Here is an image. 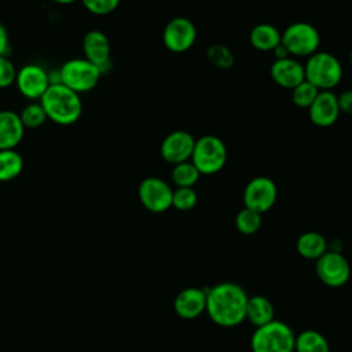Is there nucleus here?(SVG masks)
I'll return each instance as SVG.
<instances>
[{
  "instance_id": "obj_30",
  "label": "nucleus",
  "mask_w": 352,
  "mask_h": 352,
  "mask_svg": "<svg viewBox=\"0 0 352 352\" xmlns=\"http://www.w3.org/2000/svg\"><path fill=\"white\" fill-rule=\"evenodd\" d=\"M87 11L94 15H109L120 4V0H80Z\"/></svg>"
},
{
  "instance_id": "obj_25",
  "label": "nucleus",
  "mask_w": 352,
  "mask_h": 352,
  "mask_svg": "<svg viewBox=\"0 0 352 352\" xmlns=\"http://www.w3.org/2000/svg\"><path fill=\"white\" fill-rule=\"evenodd\" d=\"M235 227L243 235H253L261 227V214L249 208H243L235 216Z\"/></svg>"
},
{
  "instance_id": "obj_13",
  "label": "nucleus",
  "mask_w": 352,
  "mask_h": 352,
  "mask_svg": "<svg viewBox=\"0 0 352 352\" xmlns=\"http://www.w3.org/2000/svg\"><path fill=\"white\" fill-rule=\"evenodd\" d=\"M195 139L187 131H173L168 133L160 146V154L168 164L176 165L191 160Z\"/></svg>"
},
{
  "instance_id": "obj_31",
  "label": "nucleus",
  "mask_w": 352,
  "mask_h": 352,
  "mask_svg": "<svg viewBox=\"0 0 352 352\" xmlns=\"http://www.w3.org/2000/svg\"><path fill=\"white\" fill-rule=\"evenodd\" d=\"M16 69L8 56H0V89L15 84Z\"/></svg>"
},
{
  "instance_id": "obj_18",
  "label": "nucleus",
  "mask_w": 352,
  "mask_h": 352,
  "mask_svg": "<svg viewBox=\"0 0 352 352\" xmlns=\"http://www.w3.org/2000/svg\"><path fill=\"white\" fill-rule=\"evenodd\" d=\"M25 135L19 114L12 110H0V150L16 148Z\"/></svg>"
},
{
  "instance_id": "obj_8",
  "label": "nucleus",
  "mask_w": 352,
  "mask_h": 352,
  "mask_svg": "<svg viewBox=\"0 0 352 352\" xmlns=\"http://www.w3.org/2000/svg\"><path fill=\"white\" fill-rule=\"evenodd\" d=\"M315 261L316 275L323 285L341 287L349 280L351 264L341 252L327 250Z\"/></svg>"
},
{
  "instance_id": "obj_7",
  "label": "nucleus",
  "mask_w": 352,
  "mask_h": 352,
  "mask_svg": "<svg viewBox=\"0 0 352 352\" xmlns=\"http://www.w3.org/2000/svg\"><path fill=\"white\" fill-rule=\"evenodd\" d=\"M280 43L292 58H308L319 51L320 34L308 22H294L282 32Z\"/></svg>"
},
{
  "instance_id": "obj_10",
  "label": "nucleus",
  "mask_w": 352,
  "mask_h": 352,
  "mask_svg": "<svg viewBox=\"0 0 352 352\" xmlns=\"http://www.w3.org/2000/svg\"><path fill=\"white\" fill-rule=\"evenodd\" d=\"M278 187L271 177L256 176L248 182L243 190V205L260 214L268 212L276 202Z\"/></svg>"
},
{
  "instance_id": "obj_28",
  "label": "nucleus",
  "mask_w": 352,
  "mask_h": 352,
  "mask_svg": "<svg viewBox=\"0 0 352 352\" xmlns=\"http://www.w3.org/2000/svg\"><path fill=\"white\" fill-rule=\"evenodd\" d=\"M319 92L320 91L315 85L304 80L302 82H300L297 87L292 89V100L297 107L308 109Z\"/></svg>"
},
{
  "instance_id": "obj_21",
  "label": "nucleus",
  "mask_w": 352,
  "mask_h": 352,
  "mask_svg": "<svg viewBox=\"0 0 352 352\" xmlns=\"http://www.w3.org/2000/svg\"><path fill=\"white\" fill-rule=\"evenodd\" d=\"M282 33L271 23H258L249 33V41L257 51H274L280 44Z\"/></svg>"
},
{
  "instance_id": "obj_26",
  "label": "nucleus",
  "mask_w": 352,
  "mask_h": 352,
  "mask_svg": "<svg viewBox=\"0 0 352 352\" xmlns=\"http://www.w3.org/2000/svg\"><path fill=\"white\" fill-rule=\"evenodd\" d=\"M19 118L25 126V129H36L40 128L48 118L40 102H32L26 104L19 113Z\"/></svg>"
},
{
  "instance_id": "obj_2",
  "label": "nucleus",
  "mask_w": 352,
  "mask_h": 352,
  "mask_svg": "<svg viewBox=\"0 0 352 352\" xmlns=\"http://www.w3.org/2000/svg\"><path fill=\"white\" fill-rule=\"evenodd\" d=\"M38 102L47 114V118L58 125H72L82 113L80 95L63 84L50 85Z\"/></svg>"
},
{
  "instance_id": "obj_29",
  "label": "nucleus",
  "mask_w": 352,
  "mask_h": 352,
  "mask_svg": "<svg viewBox=\"0 0 352 352\" xmlns=\"http://www.w3.org/2000/svg\"><path fill=\"white\" fill-rule=\"evenodd\" d=\"M197 202H198V195L194 187H177L176 190H173L172 208L180 212H187L194 209Z\"/></svg>"
},
{
  "instance_id": "obj_35",
  "label": "nucleus",
  "mask_w": 352,
  "mask_h": 352,
  "mask_svg": "<svg viewBox=\"0 0 352 352\" xmlns=\"http://www.w3.org/2000/svg\"><path fill=\"white\" fill-rule=\"evenodd\" d=\"M52 1H55L58 4H62V6H67V4H73V3H76L78 0H52Z\"/></svg>"
},
{
  "instance_id": "obj_17",
  "label": "nucleus",
  "mask_w": 352,
  "mask_h": 352,
  "mask_svg": "<svg viewBox=\"0 0 352 352\" xmlns=\"http://www.w3.org/2000/svg\"><path fill=\"white\" fill-rule=\"evenodd\" d=\"M270 74L274 82L285 89H293L305 80L304 65L292 56L275 59L270 67Z\"/></svg>"
},
{
  "instance_id": "obj_6",
  "label": "nucleus",
  "mask_w": 352,
  "mask_h": 352,
  "mask_svg": "<svg viewBox=\"0 0 352 352\" xmlns=\"http://www.w3.org/2000/svg\"><path fill=\"white\" fill-rule=\"evenodd\" d=\"M58 70L60 76V84L77 92L78 95L92 91L102 77L100 69L85 58L69 59Z\"/></svg>"
},
{
  "instance_id": "obj_32",
  "label": "nucleus",
  "mask_w": 352,
  "mask_h": 352,
  "mask_svg": "<svg viewBox=\"0 0 352 352\" xmlns=\"http://www.w3.org/2000/svg\"><path fill=\"white\" fill-rule=\"evenodd\" d=\"M340 111L345 114H352V89L342 91L340 95H337Z\"/></svg>"
},
{
  "instance_id": "obj_5",
  "label": "nucleus",
  "mask_w": 352,
  "mask_h": 352,
  "mask_svg": "<svg viewBox=\"0 0 352 352\" xmlns=\"http://www.w3.org/2000/svg\"><path fill=\"white\" fill-rule=\"evenodd\" d=\"M190 161L201 175H214L220 172L227 162L226 143L219 136L204 135L195 139Z\"/></svg>"
},
{
  "instance_id": "obj_14",
  "label": "nucleus",
  "mask_w": 352,
  "mask_h": 352,
  "mask_svg": "<svg viewBox=\"0 0 352 352\" xmlns=\"http://www.w3.org/2000/svg\"><path fill=\"white\" fill-rule=\"evenodd\" d=\"M307 110L311 122L320 128L331 126L341 114L337 95L333 91H320Z\"/></svg>"
},
{
  "instance_id": "obj_33",
  "label": "nucleus",
  "mask_w": 352,
  "mask_h": 352,
  "mask_svg": "<svg viewBox=\"0 0 352 352\" xmlns=\"http://www.w3.org/2000/svg\"><path fill=\"white\" fill-rule=\"evenodd\" d=\"M11 52L10 37L6 26L0 22V56H8Z\"/></svg>"
},
{
  "instance_id": "obj_12",
  "label": "nucleus",
  "mask_w": 352,
  "mask_h": 352,
  "mask_svg": "<svg viewBox=\"0 0 352 352\" xmlns=\"http://www.w3.org/2000/svg\"><path fill=\"white\" fill-rule=\"evenodd\" d=\"M16 89L22 96L30 100H40L50 88L48 72L36 63H28L16 70Z\"/></svg>"
},
{
  "instance_id": "obj_11",
  "label": "nucleus",
  "mask_w": 352,
  "mask_h": 352,
  "mask_svg": "<svg viewBox=\"0 0 352 352\" xmlns=\"http://www.w3.org/2000/svg\"><path fill=\"white\" fill-rule=\"evenodd\" d=\"M197 40V28L194 22L186 16L170 19L162 32V41L166 50L175 54L188 51Z\"/></svg>"
},
{
  "instance_id": "obj_23",
  "label": "nucleus",
  "mask_w": 352,
  "mask_h": 352,
  "mask_svg": "<svg viewBox=\"0 0 352 352\" xmlns=\"http://www.w3.org/2000/svg\"><path fill=\"white\" fill-rule=\"evenodd\" d=\"M23 170V158L15 150H0V182H11Z\"/></svg>"
},
{
  "instance_id": "obj_1",
  "label": "nucleus",
  "mask_w": 352,
  "mask_h": 352,
  "mask_svg": "<svg viewBox=\"0 0 352 352\" xmlns=\"http://www.w3.org/2000/svg\"><path fill=\"white\" fill-rule=\"evenodd\" d=\"M248 293L234 282H221L206 289V309L210 320L221 327H234L246 320Z\"/></svg>"
},
{
  "instance_id": "obj_4",
  "label": "nucleus",
  "mask_w": 352,
  "mask_h": 352,
  "mask_svg": "<svg viewBox=\"0 0 352 352\" xmlns=\"http://www.w3.org/2000/svg\"><path fill=\"white\" fill-rule=\"evenodd\" d=\"M296 334L293 329L274 319L272 322L256 327L250 338L252 352H294Z\"/></svg>"
},
{
  "instance_id": "obj_3",
  "label": "nucleus",
  "mask_w": 352,
  "mask_h": 352,
  "mask_svg": "<svg viewBox=\"0 0 352 352\" xmlns=\"http://www.w3.org/2000/svg\"><path fill=\"white\" fill-rule=\"evenodd\" d=\"M305 80L319 91H331L342 80V65L337 56L326 51H316L304 63Z\"/></svg>"
},
{
  "instance_id": "obj_9",
  "label": "nucleus",
  "mask_w": 352,
  "mask_h": 352,
  "mask_svg": "<svg viewBox=\"0 0 352 352\" xmlns=\"http://www.w3.org/2000/svg\"><path fill=\"white\" fill-rule=\"evenodd\" d=\"M172 187L161 177H144L138 187L140 204L153 213H162L172 208Z\"/></svg>"
},
{
  "instance_id": "obj_22",
  "label": "nucleus",
  "mask_w": 352,
  "mask_h": 352,
  "mask_svg": "<svg viewBox=\"0 0 352 352\" xmlns=\"http://www.w3.org/2000/svg\"><path fill=\"white\" fill-rule=\"evenodd\" d=\"M294 352H330V345L322 333L307 329L296 336Z\"/></svg>"
},
{
  "instance_id": "obj_24",
  "label": "nucleus",
  "mask_w": 352,
  "mask_h": 352,
  "mask_svg": "<svg viewBox=\"0 0 352 352\" xmlns=\"http://www.w3.org/2000/svg\"><path fill=\"white\" fill-rule=\"evenodd\" d=\"M199 176L201 173L198 172V169L194 166L191 161L173 165V169L170 172L172 182L175 183L176 187H194Z\"/></svg>"
},
{
  "instance_id": "obj_19",
  "label": "nucleus",
  "mask_w": 352,
  "mask_h": 352,
  "mask_svg": "<svg viewBox=\"0 0 352 352\" xmlns=\"http://www.w3.org/2000/svg\"><path fill=\"white\" fill-rule=\"evenodd\" d=\"M297 253L307 260H318L329 249L327 239L316 231L302 232L296 242Z\"/></svg>"
},
{
  "instance_id": "obj_34",
  "label": "nucleus",
  "mask_w": 352,
  "mask_h": 352,
  "mask_svg": "<svg viewBox=\"0 0 352 352\" xmlns=\"http://www.w3.org/2000/svg\"><path fill=\"white\" fill-rule=\"evenodd\" d=\"M274 55H275V59H283V58H289V52L285 48V45L280 43L279 45H276V48L272 51Z\"/></svg>"
},
{
  "instance_id": "obj_16",
  "label": "nucleus",
  "mask_w": 352,
  "mask_h": 352,
  "mask_svg": "<svg viewBox=\"0 0 352 352\" xmlns=\"http://www.w3.org/2000/svg\"><path fill=\"white\" fill-rule=\"evenodd\" d=\"M173 309L182 319H195L206 309V289L186 287L179 292L173 301Z\"/></svg>"
},
{
  "instance_id": "obj_36",
  "label": "nucleus",
  "mask_w": 352,
  "mask_h": 352,
  "mask_svg": "<svg viewBox=\"0 0 352 352\" xmlns=\"http://www.w3.org/2000/svg\"><path fill=\"white\" fill-rule=\"evenodd\" d=\"M349 62H351V65H352V52L349 54Z\"/></svg>"
},
{
  "instance_id": "obj_27",
  "label": "nucleus",
  "mask_w": 352,
  "mask_h": 352,
  "mask_svg": "<svg viewBox=\"0 0 352 352\" xmlns=\"http://www.w3.org/2000/svg\"><path fill=\"white\" fill-rule=\"evenodd\" d=\"M206 58L213 66L219 69H230L235 62V56L232 51L223 44L210 45L206 51Z\"/></svg>"
},
{
  "instance_id": "obj_20",
  "label": "nucleus",
  "mask_w": 352,
  "mask_h": 352,
  "mask_svg": "<svg viewBox=\"0 0 352 352\" xmlns=\"http://www.w3.org/2000/svg\"><path fill=\"white\" fill-rule=\"evenodd\" d=\"M246 319L256 327L264 326L275 319L272 302L265 296H252L248 298Z\"/></svg>"
},
{
  "instance_id": "obj_15",
  "label": "nucleus",
  "mask_w": 352,
  "mask_h": 352,
  "mask_svg": "<svg viewBox=\"0 0 352 352\" xmlns=\"http://www.w3.org/2000/svg\"><path fill=\"white\" fill-rule=\"evenodd\" d=\"M84 58L103 73L110 67V41L100 30H89L82 38Z\"/></svg>"
}]
</instances>
